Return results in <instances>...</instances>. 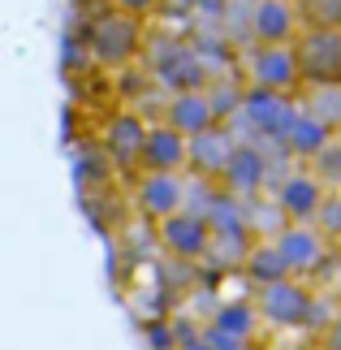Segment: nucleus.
<instances>
[{
	"label": "nucleus",
	"instance_id": "10",
	"mask_svg": "<svg viewBox=\"0 0 341 350\" xmlns=\"http://www.w3.org/2000/svg\"><path fill=\"white\" fill-rule=\"evenodd\" d=\"M160 126L177 130L182 139H195V134L221 126V121H216V113H212V104H208L203 91H177V96L165 100V121H160Z\"/></svg>",
	"mask_w": 341,
	"mask_h": 350
},
{
	"label": "nucleus",
	"instance_id": "4",
	"mask_svg": "<svg viewBox=\"0 0 341 350\" xmlns=\"http://www.w3.org/2000/svg\"><path fill=\"white\" fill-rule=\"evenodd\" d=\"M298 113V100L294 96H277V91H255L247 87L242 96V109H238V126L247 130L251 143H281L290 121Z\"/></svg>",
	"mask_w": 341,
	"mask_h": 350
},
{
	"label": "nucleus",
	"instance_id": "14",
	"mask_svg": "<svg viewBox=\"0 0 341 350\" xmlns=\"http://www.w3.org/2000/svg\"><path fill=\"white\" fill-rule=\"evenodd\" d=\"M272 247H277L285 273H298V268H311V264L324 260V238L311 230V225H290Z\"/></svg>",
	"mask_w": 341,
	"mask_h": 350
},
{
	"label": "nucleus",
	"instance_id": "7",
	"mask_svg": "<svg viewBox=\"0 0 341 350\" xmlns=\"http://www.w3.org/2000/svg\"><path fill=\"white\" fill-rule=\"evenodd\" d=\"M143 139H147V121L139 109H117L113 117L104 121V134H100V152L113 160L117 169H139V152H143Z\"/></svg>",
	"mask_w": 341,
	"mask_h": 350
},
{
	"label": "nucleus",
	"instance_id": "5",
	"mask_svg": "<svg viewBox=\"0 0 341 350\" xmlns=\"http://www.w3.org/2000/svg\"><path fill=\"white\" fill-rule=\"evenodd\" d=\"M238 74L242 83L255 91H277V96L298 100V70H294V52L290 48H242L238 52Z\"/></svg>",
	"mask_w": 341,
	"mask_h": 350
},
{
	"label": "nucleus",
	"instance_id": "17",
	"mask_svg": "<svg viewBox=\"0 0 341 350\" xmlns=\"http://www.w3.org/2000/svg\"><path fill=\"white\" fill-rule=\"evenodd\" d=\"M298 31H341V0H294Z\"/></svg>",
	"mask_w": 341,
	"mask_h": 350
},
{
	"label": "nucleus",
	"instance_id": "20",
	"mask_svg": "<svg viewBox=\"0 0 341 350\" xmlns=\"http://www.w3.org/2000/svg\"><path fill=\"white\" fill-rule=\"evenodd\" d=\"M324 169H333L337 178H341V143H329V147L316 156V173H324Z\"/></svg>",
	"mask_w": 341,
	"mask_h": 350
},
{
	"label": "nucleus",
	"instance_id": "15",
	"mask_svg": "<svg viewBox=\"0 0 341 350\" xmlns=\"http://www.w3.org/2000/svg\"><path fill=\"white\" fill-rule=\"evenodd\" d=\"M329 143H333V134L324 130L316 117H307L303 109H298L294 121H290V130H285V139H281V152L294 156V160H316Z\"/></svg>",
	"mask_w": 341,
	"mask_h": 350
},
{
	"label": "nucleus",
	"instance_id": "3",
	"mask_svg": "<svg viewBox=\"0 0 341 350\" xmlns=\"http://www.w3.org/2000/svg\"><path fill=\"white\" fill-rule=\"evenodd\" d=\"M290 52L303 91L341 87V31H298Z\"/></svg>",
	"mask_w": 341,
	"mask_h": 350
},
{
	"label": "nucleus",
	"instance_id": "19",
	"mask_svg": "<svg viewBox=\"0 0 341 350\" xmlns=\"http://www.w3.org/2000/svg\"><path fill=\"white\" fill-rule=\"evenodd\" d=\"M117 13H130V18H139V22H152L160 18V0H108Z\"/></svg>",
	"mask_w": 341,
	"mask_h": 350
},
{
	"label": "nucleus",
	"instance_id": "11",
	"mask_svg": "<svg viewBox=\"0 0 341 350\" xmlns=\"http://www.w3.org/2000/svg\"><path fill=\"white\" fill-rule=\"evenodd\" d=\"M324 182L320 178H311V173H290V178L281 182V191H277V204L285 217H294V225H307L311 217H320V208H324Z\"/></svg>",
	"mask_w": 341,
	"mask_h": 350
},
{
	"label": "nucleus",
	"instance_id": "16",
	"mask_svg": "<svg viewBox=\"0 0 341 350\" xmlns=\"http://www.w3.org/2000/svg\"><path fill=\"white\" fill-rule=\"evenodd\" d=\"M298 109L307 117H316L329 134H341V87H311V91H298Z\"/></svg>",
	"mask_w": 341,
	"mask_h": 350
},
{
	"label": "nucleus",
	"instance_id": "2",
	"mask_svg": "<svg viewBox=\"0 0 341 350\" xmlns=\"http://www.w3.org/2000/svg\"><path fill=\"white\" fill-rule=\"evenodd\" d=\"M147 65V78L160 87H169V96H177V91H203L208 87V65L199 61V52L190 48V39L182 35H165V39H143V57Z\"/></svg>",
	"mask_w": 341,
	"mask_h": 350
},
{
	"label": "nucleus",
	"instance_id": "13",
	"mask_svg": "<svg viewBox=\"0 0 341 350\" xmlns=\"http://www.w3.org/2000/svg\"><path fill=\"white\" fill-rule=\"evenodd\" d=\"M208 238H212V230L199 212H173V217L160 221V242H165L173 255H186V260L208 251Z\"/></svg>",
	"mask_w": 341,
	"mask_h": 350
},
{
	"label": "nucleus",
	"instance_id": "9",
	"mask_svg": "<svg viewBox=\"0 0 341 350\" xmlns=\"http://www.w3.org/2000/svg\"><path fill=\"white\" fill-rule=\"evenodd\" d=\"M234 143L238 139H234V130H229V126H212V130L195 134V139H186V165L199 169V178L221 182V169H225L229 152H234Z\"/></svg>",
	"mask_w": 341,
	"mask_h": 350
},
{
	"label": "nucleus",
	"instance_id": "18",
	"mask_svg": "<svg viewBox=\"0 0 341 350\" xmlns=\"http://www.w3.org/2000/svg\"><path fill=\"white\" fill-rule=\"evenodd\" d=\"M251 273L264 277L268 286H277V281L290 277V273H285V264H281V255H277V247H255L251 251Z\"/></svg>",
	"mask_w": 341,
	"mask_h": 350
},
{
	"label": "nucleus",
	"instance_id": "6",
	"mask_svg": "<svg viewBox=\"0 0 341 350\" xmlns=\"http://www.w3.org/2000/svg\"><path fill=\"white\" fill-rule=\"evenodd\" d=\"M298 35L294 0H251L247 48H290Z\"/></svg>",
	"mask_w": 341,
	"mask_h": 350
},
{
	"label": "nucleus",
	"instance_id": "8",
	"mask_svg": "<svg viewBox=\"0 0 341 350\" xmlns=\"http://www.w3.org/2000/svg\"><path fill=\"white\" fill-rule=\"evenodd\" d=\"M134 199H139L143 217L165 221V217H173V212H182L186 182H182V173H143L139 186H134Z\"/></svg>",
	"mask_w": 341,
	"mask_h": 350
},
{
	"label": "nucleus",
	"instance_id": "1",
	"mask_svg": "<svg viewBox=\"0 0 341 350\" xmlns=\"http://www.w3.org/2000/svg\"><path fill=\"white\" fill-rule=\"evenodd\" d=\"M143 39H147V22L130 18V13H117L108 0H95V9L83 13L78 44H83V52L108 74L134 70L139 57H143Z\"/></svg>",
	"mask_w": 341,
	"mask_h": 350
},
{
	"label": "nucleus",
	"instance_id": "12",
	"mask_svg": "<svg viewBox=\"0 0 341 350\" xmlns=\"http://www.w3.org/2000/svg\"><path fill=\"white\" fill-rule=\"evenodd\" d=\"M139 169L143 173H182L186 169V139L169 126H147Z\"/></svg>",
	"mask_w": 341,
	"mask_h": 350
}]
</instances>
